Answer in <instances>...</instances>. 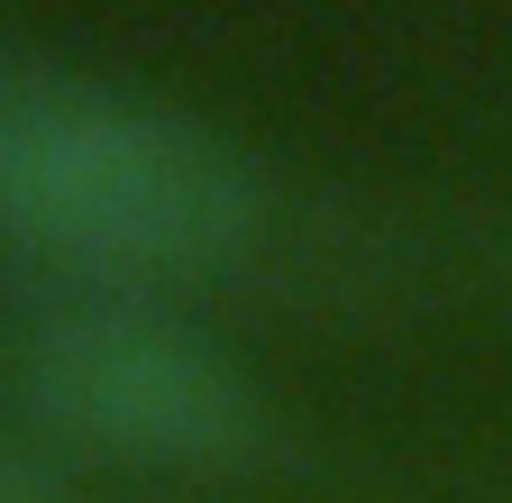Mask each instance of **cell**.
Here are the masks:
<instances>
[{"label":"cell","mask_w":512,"mask_h":503,"mask_svg":"<svg viewBox=\"0 0 512 503\" xmlns=\"http://www.w3.org/2000/svg\"><path fill=\"white\" fill-rule=\"evenodd\" d=\"M0 503H74V494L55 485L46 458H28V449H10V439H0Z\"/></svg>","instance_id":"3957f363"},{"label":"cell","mask_w":512,"mask_h":503,"mask_svg":"<svg viewBox=\"0 0 512 503\" xmlns=\"http://www.w3.org/2000/svg\"><path fill=\"white\" fill-rule=\"evenodd\" d=\"M28 403L55 439L119 467L211 476L256 458L266 403L192 321L156 302H64L28 330Z\"/></svg>","instance_id":"7a4b0ae2"},{"label":"cell","mask_w":512,"mask_h":503,"mask_svg":"<svg viewBox=\"0 0 512 503\" xmlns=\"http://www.w3.org/2000/svg\"><path fill=\"white\" fill-rule=\"evenodd\" d=\"M266 229L256 165L192 110L83 74H0V238L119 284L238 266Z\"/></svg>","instance_id":"6da1fadb"}]
</instances>
